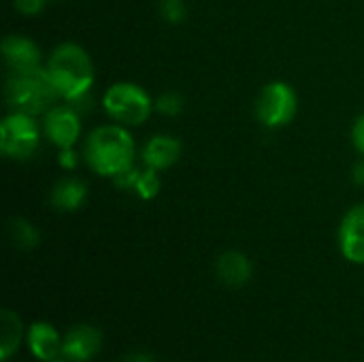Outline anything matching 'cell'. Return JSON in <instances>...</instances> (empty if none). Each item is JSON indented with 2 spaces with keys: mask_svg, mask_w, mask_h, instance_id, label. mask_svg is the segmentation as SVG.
Wrapping results in <instances>:
<instances>
[{
  "mask_svg": "<svg viewBox=\"0 0 364 362\" xmlns=\"http://www.w3.org/2000/svg\"><path fill=\"white\" fill-rule=\"evenodd\" d=\"M87 201V183L75 175H64L58 179L49 192V203L60 213L79 211Z\"/></svg>",
  "mask_w": 364,
  "mask_h": 362,
  "instance_id": "14",
  "label": "cell"
},
{
  "mask_svg": "<svg viewBox=\"0 0 364 362\" xmlns=\"http://www.w3.org/2000/svg\"><path fill=\"white\" fill-rule=\"evenodd\" d=\"M45 70L62 102L73 105L81 113L90 109L96 68L85 47L73 41L55 45L45 58Z\"/></svg>",
  "mask_w": 364,
  "mask_h": 362,
  "instance_id": "1",
  "label": "cell"
},
{
  "mask_svg": "<svg viewBox=\"0 0 364 362\" xmlns=\"http://www.w3.org/2000/svg\"><path fill=\"white\" fill-rule=\"evenodd\" d=\"M158 15L166 23L177 26L188 17V4L186 0H158Z\"/></svg>",
  "mask_w": 364,
  "mask_h": 362,
  "instance_id": "18",
  "label": "cell"
},
{
  "mask_svg": "<svg viewBox=\"0 0 364 362\" xmlns=\"http://www.w3.org/2000/svg\"><path fill=\"white\" fill-rule=\"evenodd\" d=\"M2 60L9 70H32L45 66L43 49L26 34H6L2 38Z\"/></svg>",
  "mask_w": 364,
  "mask_h": 362,
  "instance_id": "11",
  "label": "cell"
},
{
  "mask_svg": "<svg viewBox=\"0 0 364 362\" xmlns=\"http://www.w3.org/2000/svg\"><path fill=\"white\" fill-rule=\"evenodd\" d=\"M337 243L341 256L352 265H364V203L354 205L343 215L339 230H337Z\"/></svg>",
  "mask_w": 364,
  "mask_h": 362,
  "instance_id": "8",
  "label": "cell"
},
{
  "mask_svg": "<svg viewBox=\"0 0 364 362\" xmlns=\"http://www.w3.org/2000/svg\"><path fill=\"white\" fill-rule=\"evenodd\" d=\"M151 94L134 81H115L102 94L105 115L126 128L143 126L156 111Z\"/></svg>",
  "mask_w": 364,
  "mask_h": 362,
  "instance_id": "4",
  "label": "cell"
},
{
  "mask_svg": "<svg viewBox=\"0 0 364 362\" xmlns=\"http://www.w3.org/2000/svg\"><path fill=\"white\" fill-rule=\"evenodd\" d=\"M215 275L228 288H243L254 277V265H252V260L243 252L228 250V252L218 256V260H215Z\"/></svg>",
  "mask_w": 364,
  "mask_h": 362,
  "instance_id": "13",
  "label": "cell"
},
{
  "mask_svg": "<svg viewBox=\"0 0 364 362\" xmlns=\"http://www.w3.org/2000/svg\"><path fill=\"white\" fill-rule=\"evenodd\" d=\"M102 350V333L92 324H75L64 333L62 358L70 362L94 361Z\"/></svg>",
  "mask_w": 364,
  "mask_h": 362,
  "instance_id": "10",
  "label": "cell"
},
{
  "mask_svg": "<svg viewBox=\"0 0 364 362\" xmlns=\"http://www.w3.org/2000/svg\"><path fill=\"white\" fill-rule=\"evenodd\" d=\"M350 141H352V147L356 149V154L364 156V111L354 119V124H352Z\"/></svg>",
  "mask_w": 364,
  "mask_h": 362,
  "instance_id": "21",
  "label": "cell"
},
{
  "mask_svg": "<svg viewBox=\"0 0 364 362\" xmlns=\"http://www.w3.org/2000/svg\"><path fill=\"white\" fill-rule=\"evenodd\" d=\"M53 362H70V361H66V358H58V361H53Z\"/></svg>",
  "mask_w": 364,
  "mask_h": 362,
  "instance_id": "24",
  "label": "cell"
},
{
  "mask_svg": "<svg viewBox=\"0 0 364 362\" xmlns=\"http://www.w3.org/2000/svg\"><path fill=\"white\" fill-rule=\"evenodd\" d=\"M81 156L94 175L113 181L136 164V141L130 128L107 122L85 134Z\"/></svg>",
  "mask_w": 364,
  "mask_h": 362,
  "instance_id": "2",
  "label": "cell"
},
{
  "mask_svg": "<svg viewBox=\"0 0 364 362\" xmlns=\"http://www.w3.org/2000/svg\"><path fill=\"white\" fill-rule=\"evenodd\" d=\"M352 183L354 186H358V188H364V156H360L356 162H354V166H352Z\"/></svg>",
  "mask_w": 364,
  "mask_h": 362,
  "instance_id": "22",
  "label": "cell"
},
{
  "mask_svg": "<svg viewBox=\"0 0 364 362\" xmlns=\"http://www.w3.org/2000/svg\"><path fill=\"white\" fill-rule=\"evenodd\" d=\"M79 162H83V156L81 151H77L75 147H68V149H58V164L62 171H75L79 166Z\"/></svg>",
  "mask_w": 364,
  "mask_h": 362,
  "instance_id": "19",
  "label": "cell"
},
{
  "mask_svg": "<svg viewBox=\"0 0 364 362\" xmlns=\"http://www.w3.org/2000/svg\"><path fill=\"white\" fill-rule=\"evenodd\" d=\"M64 335L49 322L38 320L26 329V346L30 354L41 362H53L62 358Z\"/></svg>",
  "mask_w": 364,
  "mask_h": 362,
  "instance_id": "12",
  "label": "cell"
},
{
  "mask_svg": "<svg viewBox=\"0 0 364 362\" xmlns=\"http://www.w3.org/2000/svg\"><path fill=\"white\" fill-rule=\"evenodd\" d=\"M122 362H156V358L147 352H130Z\"/></svg>",
  "mask_w": 364,
  "mask_h": 362,
  "instance_id": "23",
  "label": "cell"
},
{
  "mask_svg": "<svg viewBox=\"0 0 364 362\" xmlns=\"http://www.w3.org/2000/svg\"><path fill=\"white\" fill-rule=\"evenodd\" d=\"M183 154V143L168 132H158L151 134L145 145L141 147V164L147 169H154L158 173L173 169Z\"/></svg>",
  "mask_w": 364,
  "mask_h": 362,
  "instance_id": "9",
  "label": "cell"
},
{
  "mask_svg": "<svg viewBox=\"0 0 364 362\" xmlns=\"http://www.w3.org/2000/svg\"><path fill=\"white\" fill-rule=\"evenodd\" d=\"M6 233H9L11 243H13L17 250H23V252H30V250H34V247L41 243V233H38V228H36L30 220L21 218V215L11 218V220L6 222Z\"/></svg>",
  "mask_w": 364,
  "mask_h": 362,
  "instance_id": "16",
  "label": "cell"
},
{
  "mask_svg": "<svg viewBox=\"0 0 364 362\" xmlns=\"http://www.w3.org/2000/svg\"><path fill=\"white\" fill-rule=\"evenodd\" d=\"M154 107H156V113H160L164 117H177V115H181L186 111V100H183V96L179 92L166 90V92L156 96Z\"/></svg>",
  "mask_w": 364,
  "mask_h": 362,
  "instance_id": "17",
  "label": "cell"
},
{
  "mask_svg": "<svg viewBox=\"0 0 364 362\" xmlns=\"http://www.w3.org/2000/svg\"><path fill=\"white\" fill-rule=\"evenodd\" d=\"M254 113H256V119L269 130H279V128L290 126L299 113L296 90L288 81H282V79L264 83L256 96Z\"/></svg>",
  "mask_w": 364,
  "mask_h": 362,
  "instance_id": "6",
  "label": "cell"
},
{
  "mask_svg": "<svg viewBox=\"0 0 364 362\" xmlns=\"http://www.w3.org/2000/svg\"><path fill=\"white\" fill-rule=\"evenodd\" d=\"M4 100L11 111L28 115H45L53 105L62 102L45 66L32 70H9L4 83Z\"/></svg>",
  "mask_w": 364,
  "mask_h": 362,
  "instance_id": "3",
  "label": "cell"
},
{
  "mask_svg": "<svg viewBox=\"0 0 364 362\" xmlns=\"http://www.w3.org/2000/svg\"><path fill=\"white\" fill-rule=\"evenodd\" d=\"M43 126L34 115L9 111L0 122V151L6 160H30L43 141Z\"/></svg>",
  "mask_w": 364,
  "mask_h": 362,
  "instance_id": "5",
  "label": "cell"
},
{
  "mask_svg": "<svg viewBox=\"0 0 364 362\" xmlns=\"http://www.w3.org/2000/svg\"><path fill=\"white\" fill-rule=\"evenodd\" d=\"M2 344H0V361L9 362L19 350L21 341H26V331L21 324V318L11 312L4 309L2 312Z\"/></svg>",
  "mask_w": 364,
  "mask_h": 362,
  "instance_id": "15",
  "label": "cell"
},
{
  "mask_svg": "<svg viewBox=\"0 0 364 362\" xmlns=\"http://www.w3.org/2000/svg\"><path fill=\"white\" fill-rule=\"evenodd\" d=\"M13 2V9L21 15H28V17H34V15H41L47 6V2L51 0H11Z\"/></svg>",
  "mask_w": 364,
  "mask_h": 362,
  "instance_id": "20",
  "label": "cell"
},
{
  "mask_svg": "<svg viewBox=\"0 0 364 362\" xmlns=\"http://www.w3.org/2000/svg\"><path fill=\"white\" fill-rule=\"evenodd\" d=\"M41 126H43V137L55 149L75 147L83 137L81 111H77L68 102H58L45 115H41Z\"/></svg>",
  "mask_w": 364,
  "mask_h": 362,
  "instance_id": "7",
  "label": "cell"
}]
</instances>
